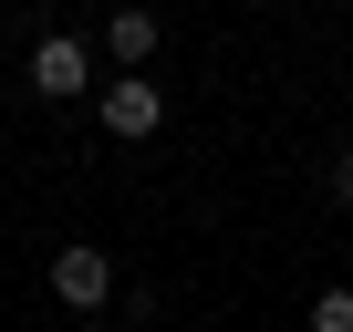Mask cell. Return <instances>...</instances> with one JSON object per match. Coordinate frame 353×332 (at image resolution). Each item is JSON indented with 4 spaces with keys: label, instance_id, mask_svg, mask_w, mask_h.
Listing matches in <instances>:
<instances>
[{
    "label": "cell",
    "instance_id": "cell-1",
    "mask_svg": "<svg viewBox=\"0 0 353 332\" xmlns=\"http://www.w3.org/2000/svg\"><path fill=\"white\" fill-rule=\"evenodd\" d=\"M32 94H52V104L104 94V83H94V42H83V32H42V42H32Z\"/></svg>",
    "mask_w": 353,
    "mask_h": 332
},
{
    "label": "cell",
    "instance_id": "cell-2",
    "mask_svg": "<svg viewBox=\"0 0 353 332\" xmlns=\"http://www.w3.org/2000/svg\"><path fill=\"white\" fill-rule=\"evenodd\" d=\"M52 301H63L73 322H104V301H114V260H104V249H83V239H73V249H52Z\"/></svg>",
    "mask_w": 353,
    "mask_h": 332
},
{
    "label": "cell",
    "instance_id": "cell-3",
    "mask_svg": "<svg viewBox=\"0 0 353 332\" xmlns=\"http://www.w3.org/2000/svg\"><path fill=\"white\" fill-rule=\"evenodd\" d=\"M94 114H104V135H125V145H145V135L166 125V83H145V73H114V83L94 94Z\"/></svg>",
    "mask_w": 353,
    "mask_h": 332
},
{
    "label": "cell",
    "instance_id": "cell-4",
    "mask_svg": "<svg viewBox=\"0 0 353 332\" xmlns=\"http://www.w3.org/2000/svg\"><path fill=\"white\" fill-rule=\"evenodd\" d=\"M104 52H114L125 73H145V63H156V11H114V21H104Z\"/></svg>",
    "mask_w": 353,
    "mask_h": 332
},
{
    "label": "cell",
    "instance_id": "cell-5",
    "mask_svg": "<svg viewBox=\"0 0 353 332\" xmlns=\"http://www.w3.org/2000/svg\"><path fill=\"white\" fill-rule=\"evenodd\" d=\"M312 332H353V291H322L312 301Z\"/></svg>",
    "mask_w": 353,
    "mask_h": 332
},
{
    "label": "cell",
    "instance_id": "cell-6",
    "mask_svg": "<svg viewBox=\"0 0 353 332\" xmlns=\"http://www.w3.org/2000/svg\"><path fill=\"white\" fill-rule=\"evenodd\" d=\"M332 198H343V208H353V156H332Z\"/></svg>",
    "mask_w": 353,
    "mask_h": 332
},
{
    "label": "cell",
    "instance_id": "cell-7",
    "mask_svg": "<svg viewBox=\"0 0 353 332\" xmlns=\"http://www.w3.org/2000/svg\"><path fill=\"white\" fill-rule=\"evenodd\" d=\"M73 332H114V322H73Z\"/></svg>",
    "mask_w": 353,
    "mask_h": 332
}]
</instances>
